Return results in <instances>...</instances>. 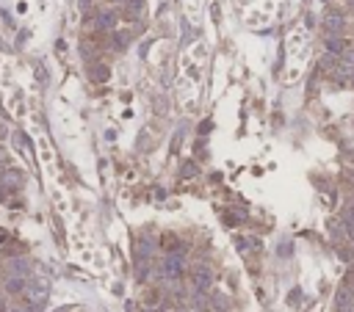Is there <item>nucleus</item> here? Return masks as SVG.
I'll return each mask as SVG.
<instances>
[{"label":"nucleus","mask_w":354,"mask_h":312,"mask_svg":"<svg viewBox=\"0 0 354 312\" xmlns=\"http://www.w3.org/2000/svg\"><path fill=\"white\" fill-rule=\"evenodd\" d=\"M327 50L332 53V55H340V53H343V39H340V36H329L327 39Z\"/></svg>","instance_id":"nucleus-1"},{"label":"nucleus","mask_w":354,"mask_h":312,"mask_svg":"<svg viewBox=\"0 0 354 312\" xmlns=\"http://www.w3.org/2000/svg\"><path fill=\"white\" fill-rule=\"evenodd\" d=\"M166 276H177L180 274V257H166Z\"/></svg>","instance_id":"nucleus-2"},{"label":"nucleus","mask_w":354,"mask_h":312,"mask_svg":"<svg viewBox=\"0 0 354 312\" xmlns=\"http://www.w3.org/2000/svg\"><path fill=\"white\" fill-rule=\"evenodd\" d=\"M340 28H343V19H340V14H329V17H327V31H329V34H337Z\"/></svg>","instance_id":"nucleus-3"},{"label":"nucleus","mask_w":354,"mask_h":312,"mask_svg":"<svg viewBox=\"0 0 354 312\" xmlns=\"http://www.w3.org/2000/svg\"><path fill=\"white\" fill-rule=\"evenodd\" d=\"M197 287L199 290H207V287H210V271L207 268L197 271Z\"/></svg>","instance_id":"nucleus-4"},{"label":"nucleus","mask_w":354,"mask_h":312,"mask_svg":"<svg viewBox=\"0 0 354 312\" xmlns=\"http://www.w3.org/2000/svg\"><path fill=\"white\" fill-rule=\"evenodd\" d=\"M97 25L103 28V31H111V28L116 25V17H113V14H100V19H97Z\"/></svg>","instance_id":"nucleus-5"},{"label":"nucleus","mask_w":354,"mask_h":312,"mask_svg":"<svg viewBox=\"0 0 354 312\" xmlns=\"http://www.w3.org/2000/svg\"><path fill=\"white\" fill-rule=\"evenodd\" d=\"M92 75H94L97 80H105V77H108V69H105V67H100V69H94Z\"/></svg>","instance_id":"nucleus-6"},{"label":"nucleus","mask_w":354,"mask_h":312,"mask_svg":"<svg viewBox=\"0 0 354 312\" xmlns=\"http://www.w3.org/2000/svg\"><path fill=\"white\" fill-rule=\"evenodd\" d=\"M128 6H130V14H133V11L138 14V11H141V0H130Z\"/></svg>","instance_id":"nucleus-7"},{"label":"nucleus","mask_w":354,"mask_h":312,"mask_svg":"<svg viewBox=\"0 0 354 312\" xmlns=\"http://www.w3.org/2000/svg\"><path fill=\"white\" fill-rule=\"evenodd\" d=\"M3 240H6V229H0V243H3Z\"/></svg>","instance_id":"nucleus-8"},{"label":"nucleus","mask_w":354,"mask_h":312,"mask_svg":"<svg viewBox=\"0 0 354 312\" xmlns=\"http://www.w3.org/2000/svg\"><path fill=\"white\" fill-rule=\"evenodd\" d=\"M349 3H352V6H354V0H349Z\"/></svg>","instance_id":"nucleus-9"}]
</instances>
